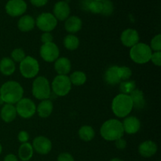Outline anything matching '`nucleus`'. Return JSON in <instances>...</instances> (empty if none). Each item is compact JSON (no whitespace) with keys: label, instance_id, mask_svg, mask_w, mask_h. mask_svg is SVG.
Wrapping results in <instances>:
<instances>
[{"label":"nucleus","instance_id":"obj_1","mask_svg":"<svg viewBox=\"0 0 161 161\" xmlns=\"http://www.w3.org/2000/svg\"><path fill=\"white\" fill-rule=\"evenodd\" d=\"M23 96V86L14 80L6 82L0 87V97L5 104H17Z\"/></svg>","mask_w":161,"mask_h":161},{"label":"nucleus","instance_id":"obj_46","mask_svg":"<svg viewBox=\"0 0 161 161\" xmlns=\"http://www.w3.org/2000/svg\"><path fill=\"white\" fill-rule=\"evenodd\" d=\"M157 161H159V160H157Z\"/></svg>","mask_w":161,"mask_h":161},{"label":"nucleus","instance_id":"obj_37","mask_svg":"<svg viewBox=\"0 0 161 161\" xmlns=\"http://www.w3.org/2000/svg\"><path fill=\"white\" fill-rule=\"evenodd\" d=\"M40 40L41 42H42V44L52 42L53 40V35H52L50 32H43L42 35H41Z\"/></svg>","mask_w":161,"mask_h":161},{"label":"nucleus","instance_id":"obj_44","mask_svg":"<svg viewBox=\"0 0 161 161\" xmlns=\"http://www.w3.org/2000/svg\"><path fill=\"white\" fill-rule=\"evenodd\" d=\"M2 152H3V146H2L1 143H0V155H1Z\"/></svg>","mask_w":161,"mask_h":161},{"label":"nucleus","instance_id":"obj_14","mask_svg":"<svg viewBox=\"0 0 161 161\" xmlns=\"http://www.w3.org/2000/svg\"><path fill=\"white\" fill-rule=\"evenodd\" d=\"M104 80L108 85L115 86L119 84V83L122 81L119 66L113 65L108 67L104 74Z\"/></svg>","mask_w":161,"mask_h":161},{"label":"nucleus","instance_id":"obj_3","mask_svg":"<svg viewBox=\"0 0 161 161\" xmlns=\"http://www.w3.org/2000/svg\"><path fill=\"white\" fill-rule=\"evenodd\" d=\"M111 108L113 114L118 118H125L134 108L133 102L129 94H119L113 99Z\"/></svg>","mask_w":161,"mask_h":161},{"label":"nucleus","instance_id":"obj_33","mask_svg":"<svg viewBox=\"0 0 161 161\" xmlns=\"http://www.w3.org/2000/svg\"><path fill=\"white\" fill-rule=\"evenodd\" d=\"M102 5H103V9H102V14L105 16H109L113 12V5L112 2L109 0H102Z\"/></svg>","mask_w":161,"mask_h":161},{"label":"nucleus","instance_id":"obj_43","mask_svg":"<svg viewBox=\"0 0 161 161\" xmlns=\"http://www.w3.org/2000/svg\"><path fill=\"white\" fill-rule=\"evenodd\" d=\"M3 104H4V102H3V99H2L1 97H0V106H1V105H3Z\"/></svg>","mask_w":161,"mask_h":161},{"label":"nucleus","instance_id":"obj_39","mask_svg":"<svg viewBox=\"0 0 161 161\" xmlns=\"http://www.w3.org/2000/svg\"><path fill=\"white\" fill-rule=\"evenodd\" d=\"M115 146L116 147V149H119V150H124L127 147V142L124 138H121L115 141Z\"/></svg>","mask_w":161,"mask_h":161},{"label":"nucleus","instance_id":"obj_21","mask_svg":"<svg viewBox=\"0 0 161 161\" xmlns=\"http://www.w3.org/2000/svg\"><path fill=\"white\" fill-rule=\"evenodd\" d=\"M53 104L50 99L41 101L38 106H36V113H38L39 117L42 118V119L49 117L53 113Z\"/></svg>","mask_w":161,"mask_h":161},{"label":"nucleus","instance_id":"obj_40","mask_svg":"<svg viewBox=\"0 0 161 161\" xmlns=\"http://www.w3.org/2000/svg\"><path fill=\"white\" fill-rule=\"evenodd\" d=\"M30 2L36 7H42L48 3V0H30Z\"/></svg>","mask_w":161,"mask_h":161},{"label":"nucleus","instance_id":"obj_41","mask_svg":"<svg viewBox=\"0 0 161 161\" xmlns=\"http://www.w3.org/2000/svg\"><path fill=\"white\" fill-rule=\"evenodd\" d=\"M3 161H18V158L16 155L13 153H9L7 154L6 157H4V160Z\"/></svg>","mask_w":161,"mask_h":161},{"label":"nucleus","instance_id":"obj_2","mask_svg":"<svg viewBox=\"0 0 161 161\" xmlns=\"http://www.w3.org/2000/svg\"><path fill=\"white\" fill-rule=\"evenodd\" d=\"M100 135L103 139L108 142H115L123 138L124 135L122 122L117 119H109L101 126Z\"/></svg>","mask_w":161,"mask_h":161},{"label":"nucleus","instance_id":"obj_5","mask_svg":"<svg viewBox=\"0 0 161 161\" xmlns=\"http://www.w3.org/2000/svg\"><path fill=\"white\" fill-rule=\"evenodd\" d=\"M31 93L35 98L38 100L50 99L51 96V87L49 80L44 76H37L33 80Z\"/></svg>","mask_w":161,"mask_h":161},{"label":"nucleus","instance_id":"obj_11","mask_svg":"<svg viewBox=\"0 0 161 161\" xmlns=\"http://www.w3.org/2000/svg\"><path fill=\"white\" fill-rule=\"evenodd\" d=\"M5 9L7 14L11 17H19L26 12L27 4L24 0H9Z\"/></svg>","mask_w":161,"mask_h":161},{"label":"nucleus","instance_id":"obj_28","mask_svg":"<svg viewBox=\"0 0 161 161\" xmlns=\"http://www.w3.org/2000/svg\"><path fill=\"white\" fill-rule=\"evenodd\" d=\"M64 47L70 51H73L78 49L80 47V39L76 36L73 34H69L64 37L63 41Z\"/></svg>","mask_w":161,"mask_h":161},{"label":"nucleus","instance_id":"obj_24","mask_svg":"<svg viewBox=\"0 0 161 161\" xmlns=\"http://www.w3.org/2000/svg\"><path fill=\"white\" fill-rule=\"evenodd\" d=\"M81 6L83 9L92 14H102L103 9V5L102 2L94 1V0H83L81 2Z\"/></svg>","mask_w":161,"mask_h":161},{"label":"nucleus","instance_id":"obj_23","mask_svg":"<svg viewBox=\"0 0 161 161\" xmlns=\"http://www.w3.org/2000/svg\"><path fill=\"white\" fill-rule=\"evenodd\" d=\"M16 70L15 62L10 58H3L0 61V72L6 76L13 75Z\"/></svg>","mask_w":161,"mask_h":161},{"label":"nucleus","instance_id":"obj_20","mask_svg":"<svg viewBox=\"0 0 161 161\" xmlns=\"http://www.w3.org/2000/svg\"><path fill=\"white\" fill-rule=\"evenodd\" d=\"M17 110L14 105L5 104L0 111V117L5 123H11L17 117Z\"/></svg>","mask_w":161,"mask_h":161},{"label":"nucleus","instance_id":"obj_22","mask_svg":"<svg viewBox=\"0 0 161 161\" xmlns=\"http://www.w3.org/2000/svg\"><path fill=\"white\" fill-rule=\"evenodd\" d=\"M36 26L34 17L30 15L22 16L17 22V28L22 32H28L33 30Z\"/></svg>","mask_w":161,"mask_h":161},{"label":"nucleus","instance_id":"obj_42","mask_svg":"<svg viewBox=\"0 0 161 161\" xmlns=\"http://www.w3.org/2000/svg\"><path fill=\"white\" fill-rule=\"evenodd\" d=\"M110 161H124V160H122L121 159H119V158H113L112 159V160H110Z\"/></svg>","mask_w":161,"mask_h":161},{"label":"nucleus","instance_id":"obj_6","mask_svg":"<svg viewBox=\"0 0 161 161\" xmlns=\"http://www.w3.org/2000/svg\"><path fill=\"white\" fill-rule=\"evenodd\" d=\"M19 70L25 79L36 78L39 72V61L31 56H26L19 63Z\"/></svg>","mask_w":161,"mask_h":161},{"label":"nucleus","instance_id":"obj_34","mask_svg":"<svg viewBox=\"0 0 161 161\" xmlns=\"http://www.w3.org/2000/svg\"><path fill=\"white\" fill-rule=\"evenodd\" d=\"M119 69H120L121 80L122 81H126V80H130V78L132 75L131 69L129 67H127V66H119Z\"/></svg>","mask_w":161,"mask_h":161},{"label":"nucleus","instance_id":"obj_8","mask_svg":"<svg viewBox=\"0 0 161 161\" xmlns=\"http://www.w3.org/2000/svg\"><path fill=\"white\" fill-rule=\"evenodd\" d=\"M17 114L23 119H30L36 113V105L31 99L22 97L16 105Z\"/></svg>","mask_w":161,"mask_h":161},{"label":"nucleus","instance_id":"obj_19","mask_svg":"<svg viewBox=\"0 0 161 161\" xmlns=\"http://www.w3.org/2000/svg\"><path fill=\"white\" fill-rule=\"evenodd\" d=\"M83 25L82 20L77 16H71L65 20L64 29L70 34H75L80 31Z\"/></svg>","mask_w":161,"mask_h":161},{"label":"nucleus","instance_id":"obj_36","mask_svg":"<svg viewBox=\"0 0 161 161\" xmlns=\"http://www.w3.org/2000/svg\"><path fill=\"white\" fill-rule=\"evenodd\" d=\"M30 138V135L26 130H20L17 135V139L20 143L28 142Z\"/></svg>","mask_w":161,"mask_h":161},{"label":"nucleus","instance_id":"obj_45","mask_svg":"<svg viewBox=\"0 0 161 161\" xmlns=\"http://www.w3.org/2000/svg\"><path fill=\"white\" fill-rule=\"evenodd\" d=\"M94 1H99V2H102V0H94Z\"/></svg>","mask_w":161,"mask_h":161},{"label":"nucleus","instance_id":"obj_10","mask_svg":"<svg viewBox=\"0 0 161 161\" xmlns=\"http://www.w3.org/2000/svg\"><path fill=\"white\" fill-rule=\"evenodd\" d=\"M41 58L46 62H54L60 56V50L53 42L42 44L39 50Z\"/></svg>","mask_w":161,"mask_h":161},{"label":"nucleus","instance_id":"obj_9","mask_svg":"<svg viewBox=\"0 0 161 161\" xmlns=\"http://www.w3.org/2000/svg\"><path fill=\"white\" fill-rule=\"evenodd\" d=\"M36 25L43 32H50L58 25V20L50 13H42L36 18Z\"/></svg>","mask_w":161,"mask_h":161},{"label":"nucleus","instance_id":"obj_18","mask_svg":"<svg viewBox=\"0 0 161 161\" xmlns=\"http://www.w3.org/2000/svg\"><path fill=\"white\" fill-rule=\"evenodd\" d=\"M54 69L58 75H67L72 69V63L67 58L61 57L54 61Z\"/></svg>","mask_w":161,"mask_h":161},{"label":"nucleus","instance_id":"obj_17","mask_svg":"<svg viewBox=\"0 0 161 161\" xmlns=\"http://www.w3.org/2000/svg\"><path fill=\"white\" fill-rule=\"evenodd\" d=\"M157 150L158 147L157 143L151 140L143 142L138 146V153L142 157L145 158H150L153 157L157 153Z\"/></svg>","mask_w":161,"mask_h":161},{"label":"nucleus","instance_id":"obj_4","mask_svg":"<svg viewBox=\"0 0 161 161\" xmlns=\"http://www.w3.org/2000/svg\"><path fill=\"white\" fill-rule=\"evenodd\" d=\"M153 51L145 42H138L130 48L129 55L132 61L138 64H145L150 61Z\"/></svg>","mask_w":161,"mask_h":161},{"label":"nucleus","instance_id":"obj_30","mask_svg":"<svg viewBox=\"0 0 161 161\" xmlns=\"http://www.w3.org/2000/svg\"><path fill=\"white\" fill-rule=\"evenodd\" d=\"M135 89H136V83L134 80H126L119 83V91L121 94H130Z\"/></svg>","mask_w":161,"mask_h":161},{"label":"nucleus","instance_id":"obj_25","mask_svg":"<svg viewBox=\"0 0 161 161\" xmlns=\"http://www.w3.org/2000/svg\"><path fill=\"white\" fill-rule=\"evenodd\" d=\"M34 149L31 143H21L18 149V157L21 161H29L32 158Z\"/></svg>","mask_w":161,"mask_h":161},{"label":"nucleus","instance_id":"obj_31","mask_svg":"<svg viewBox=\"0 0 161 161\" xmlns=\"http://www.w3.org/2000/svg\"><path fill=\"white\" fill-rule=\"evenodd\" d=\"M25 57H26L25 52L21 48H16L11 52V59L15 63H20L25 59Z\"/></svg>","mask_w":161,"mask_h":161},{"label":"nucleus","instance_id":"obj_29","mask_svg":"<svg viewBox=\"0 0 161 161\" xmlns=\"http://www.w3.org/2000/svg\"><path fill=\"white\" fill-rule=\"evenodd\" d=\"M70 80L72 85L75 86H82L86 82V75L82 71H75L70 75Z\"/></svg>","mask_w":161,"mask_h":161},{"label":"nucleus","instance_id":"obj_26","mask_svg":"<svg viewBox=\"0 0 161 161\" xmlns=\"http://www.w3.org/2000/svg\"><path fill=\"white\" fill-rule=\"evenodd\" d=\"M129 95L133 102L134 108L137 109H142L144 108L146 105V101H145L144 93L142 92V91L136 88Z\"/></svg>","mask_w":161,"mask_h":161},{"label":"nucleus","instance_id":"obj_27","mask_svg":"<svg viewBox=\"0 0 161 161\" xmlns=\"http://www.w3.org/2000/svg\"><path fill=\"white\" fill-rule=\"evenodd\" d=\"M79 137L84 142H91L95 137L94 129L90 125H83L79 129Z\"/></svg>","mask_w":161,"mask_h":161},{"label":"nucleus","instance_id":"obj_32","mask_svg":"<svg viewBox=\"0 0 161 161\" xmlns=\"http://www.w3.org/2000/svg\"><path fill=\"white\" fill-rule=\"evenodd\" d=\"M152 51L158 52L161 51V35L157 34L151 39L150 46H149Z\"/></svg>","mask_w":161,"mask_h":161},{"label":"nucleus","instance_id":"obj_7","mask_svg":"<svg viewBox=\"0 0 161 161\" xmlns=\"http://www.w3.org/2000/svg\"><path fill=\"white\" fill-rule=\"evenodd\" d=\"M50 87L57 97H64L71 91L72 83L68 75H58L52 81Z\"/></svg>","mask_w":161,"mask_h":161},{"label":"nucleus","instance_id":"obj_16","mask_svg":"<svg viewBox=\"0 0 161 161\" xmlns=\"http://www.w3.org/2000/svg\"><path fill=\"white\" fill-rule=\"evenodd\" d=\"M53 16L58 20H65L70 15L69 5L65 1H59L53 6Z\"/></svg>","mask_w":161,"mask_h":161},{"label":"nucleus","instance_id":"obj_15","mask_svg":"<svg viewBox=\"0 0 161 161\" xmlns=\"http://www.w3.org/2000/svg\"><path fill=\"white\" fill-rule=\"evenodd\" d=\"M124 133L128 135H135L139 131L141 128V121L138 117L134 116H127L122 122Z\"/></svg>","mask_w":161,"mask_h":161},{"label":"nucleus","instance_id":"obj_12","mask_svg":"<svg viewBox=\"0 0 161 161\" xmlns=\"http://www.w3.org/2000/svg\"><path fill=\"white\" fill-rule=\"evenodd\" d=\"M33 149L40 155H47L51 151L52 142L45 136H37L33 139L31 143Z\"/></svg>","mask_w":161,"mask_h":161},{"label":"nucleus","instance_id":"obj_35","mask_svg":"<svg viewBox=\"0 0 161 161\" xmlns=\"http://www.w3.org/2000/svg\"><path fill=\"white\" fill-rule=\"evenodd\" d=\"M150 61L153 64L156 66H160L161 65V51L158 52H153L151 56Z\"/></svg>","mask_w":161,"mask_h":161},{"label":"nucleus","instance_id":"obj_38","mask_svg":"<svg viewBox=\"0 0 161 161\" xmlns=\"http://www.w3.org/2000/svg\"><path fill=\"white\" fill-rule=\"evenodd\" d=\"M58 161H75L74 157L69 153H62L58 157Z\"/></svg>","mask_w":161,"mask_h":161},{"label":"nucleus","instance_id":"obj_13","mask_svg":"<svg viewBox=\"0 0 161 161\" xmlns=\"http://www.w3.org/2000/svg\"><path fill=\"white\" fill-rule=\"evenodd\" d=\"M139 39L140 37L138 31L134 28H127L121 33V43L126 47L131 48L139 42Z\"/></svg>","mask_w":161,"mask_h":161}]
</instances>
